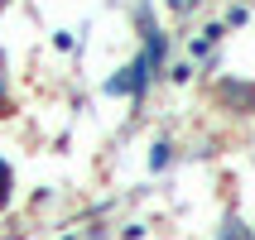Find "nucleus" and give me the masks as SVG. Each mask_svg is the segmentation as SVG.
<instances>
[{"instance_id": "39448f33", "label": "nucleus", "mask_w": 255, "mask_h": 240, "mask_svg": "<svg viewBox=\"0 0 255 240\" xmlns=\"http://www.w3.org/2000/svg\"><path fill=\"white\" fill-rule=\"evenodd\" d=\"M193 5H198V0H169V10H173V14H188Z\"/></svg>"}, {"instance_id": "f03ea898", "label": "nucleus", "mask_w": 255, "mask_h": 240, "mask_svg": "<svg viewBox=\"0 0 255 240\" xmlns=\"http://www.w3.org/2000/svg\"><path fill=\"white\" fill-rule=\"evenodd\" d=\"M222 240H246V231H241V221H236V216H227V226H222Z\"/></svg>"}, {"instance_id": "423d86ee", "label": "nucleus", "mask_w": 255, "mask_h": 240, "mask_svg": "<svg viewBox=\"0 0 255 240\" xmlns=\"http://www.w3.org/2000/svg\"><path fill=\"white\" fill-rule=\"evenodd\" d=\"M0 5H5V0H0Z\"/></svg>"}, {"instance_id": "20e7f679", "label": "nucleus", "mask_w": 255, "mask_h": 240, "mask_svg": "<svg viewBox=\"0 0 255 240\" xmlns=\"http://www.w3.org/2000/svg\"><path fill=\"white\" fill-rule=\"evenodd\" d=\"M149 163H154V168H164V163H169V144H164V140L154 144V159H149Z\"/></svg>"}, {"instance_id": "7ed1b4c3", "label": "nucleus", "mask_w": 255, "mask_h": 240, "mask_svg": "<svg viewBox=\"0 0 255 240\" xmlns=\"http://www.w3.org/2000/svg\"><path fill=\"white\" fill-rule=\"evenodd\" d=\"M5 202H10V163L0 159V207H5Z\"/></svg>"}, {"instance_id": "f257e3e1", "label": "nucleus", "mask_w": 255, "mask_h": 240, "mask_svg": "<svg viewBox=\"0 0 255 240\" xmlns=\"http://www.w3.org/2000/svg\"><path fill=\"white\" fill-rule=\"evenodd\" d=\"M149 68H154V63L140 53L126 72H121V77H111V82H106V91H111V96H144V86H149Z\"/></svg>"}]
</instances>
